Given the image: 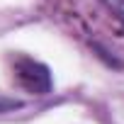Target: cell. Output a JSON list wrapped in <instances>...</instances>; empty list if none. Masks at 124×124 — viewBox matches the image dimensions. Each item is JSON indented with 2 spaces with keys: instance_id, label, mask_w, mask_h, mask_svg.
Instances as JSON below:
<instances>
[{
  "instance_id": "obj_1",
  "label": "cell",
  "mask_w": 124,
  "mask_h": 124,
  "mask_svg": "<svg viewBox=\"0 0 124 124\" xmlns=\"http://www.w3.org/2000/svg\"><path fill=\"white\" fill-rule=\"evenodd\" d=\"M58 8L90 46L124 61V0H58Z\"/></svg>"
},
{
  "instance_id": "obj_2",
  "label": "cell",
  "mask_w": 124,
  "mask_h": 124,
  "mask_svg": "<svg viewBox=\"0 0 124 124\" xmlns=\"http://www.w3.org/2000/svg\"><path fill=\"white\" fill-rule=\"evenodd\" d=\"M15 80L20 88H24L27 93H34V95H46L54 85L51 80V73L44 63H39V61L34 58H15Z\"/></svg>"
},
{
  "instance_id": "obj_3",
  "label": "cell",
  "mask_w": 124,
  "mask_h": 124,
  "mask_svg": "<svg viewBox=\"0 0 124 124\" xmlns=\"http://www.w3.org/2000/svg\"><path fill=\"white\" fill-rule=\"evenodd\" d=\"M17 107H22V102H20V100H10V97H3V95H0V112L17 109Z\"/></svg>"
}]
</instances>
